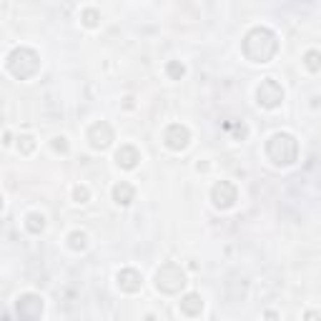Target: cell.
Returning a JSON list of instances; mask_svg holds the SVG:
<instances>
[{
    "instance_id": "obj_1",
    "label": "cell",
    "mask_w": 321,
    "mask_h": 321,
    "mask_svg": "<svg viewBox=\"0 0 321 321\" xmlns=\"http://www.w3.org/2000/svg\"><path fill=\"white\" fill-rule=\"evenodd\" d=\"M279 50V40L276 33L269 30V28H251L243 38V55L251 60V63H269Z\"/></svg>"
},
{
    "instance_id": "obj_2",
    "label": "cell",
    "mask_w": 321,
    "mask_h": 321,
    "mask_svg": "<svg viewBox=\"0 0 321 321\" xmlns=\"http://www.w3.org/2000/svg\"><path fill=\"white\" fill-rule=\"evenodd\" d=\"M5 68H8V71H10L15 78L28 80V78H33V76L38 73L40 55L33 50V48H15V50L8 55V60H5Z\"/></svg>"
},
{
    "instance_id": "obj_3",
    "label": "cell",
    "mask_w": 321,
    "mask_h": 321,
    "mask_svg": "<svg viewBox=\"0 0 321 321\" xmlns=\"http://www.w3.org/2000/svg\"><path fill=\"white\" fill-rule=\"evenodd\" d=\"M266 156L276 166H288L299 156V143L291 133H274L266 143Z\"/></svg>"
},
{
    "instance_id": "obj_4",
    "label": "cell",
    "mask_w": 321,
    "mask_h": 321,
    "mask_svg": "<svg viewBox=\"0 0 321 321\" xmlns=\"http://www.w3.org/2000/svg\"><path fill=\"white\" fill-rule=\"evenodd\" d=\"M186 286V274L178 264H163L156 271V288L163 294H178Z\"/></svg>"
},
{
    "instance_id": "obj_5",
    "label": "cell",
    "mask_w": 321,
    "mask_h": 321,
    "mask_svg": "<svg viewBox=\"0 0 321 321\" xmlns=\"http://www.w3.org/2000/svg\"><path fill=\"white\" fill-rule=\"evenodd\" d=\"M256 101L261 108H276L283 101V88L274 78H264L261 85L256 88Z\"/></svg>"
},
{
    "instance_id": "obj_6",
    "label": "cell",
    "mask_w": 321,
    "mask_h": 321,
    "mask_svg": "<svg viewBox=\"0 0 321 321\" xmlns=\"http://www.w3.org/2000/svg\"><path fill=\"white\" fill-rule=\"evenodd\" d=\"M191 141V131L181 123H171L166 131H163V143L171 148V151H183Z\"/></svg>"
},
{
    "instance_id": "obj_7",
    "label": "cell",
    "mask_w": 321,
    "mask_h": 321,
    "mask_svg": "<svg viewBox=\"0 0 321 321\" xmlns=\"http://www.w3.org/2000/svg\"><path fill=\"white\" fill-rule=\"evenodd\" d=\"M88 141H90V148H93V151H106V148L111 146V141H113L111 125H108L106 120L93 123L90 131H88Z\"/></svg>"
},
{
    "instance_id": "obj_8",
    "label": "cell",
    "mask_w": 321,
    "mask_h": 321,
    "mask_svg": "<svg viewBox=\"0 0 321 321\" xmlns=\"http://www.w3.org/2000/svg\"><path fill=\"white\" fill-rule=\"evenodd\" d=\"M236 199H239V191H236V186L229 183V181L216 183L213 191H211V201H213L216 208H231V206L236 203Z\"/></svg>"
},
{
    "instance_id": "obj_9",
    "label": "cell",
    "mask_w": 321,
    "mask_h": 321,
    "mask_svg": "<svg viewBox=\"0 0 321 321\" xmlns=\"http://www.w3.org/2000/svg\"><path fill=\"white\" fill-rule=\"evenodd\" d=\"M18 314L23 316V319H38L40 314H43V299L36 296V294H23L20 299H18Z\"/></svg>"
},
{
    "instance_id": "obj_10",
    "label": "cell",
    "mask_w": 321,
    "mask_h": 321,
    "mask_svg": "<svg viewBox=\"0 0 321 321\" xmlns=\"http://www.w3.org/2000/svg\"><path fill=\"white\" fill-rule=\"evenodd\" d=\"M116 279H118L120 291H125V294H136V291H141V283H143L141 274H138L136 269H123V271H118Z\"/></svg>"
},
{
    "instance_id": "obj_11",
    "label": "cell",
    "mask_w": 321,
    "mask_h": 321,
    "mask_svg": "<svg viewBox=\"0 0 321 321\" xmlns=\"http://www.w3.org/2000/svg\"><path fill=\"white\" fill-rule=\"evenodd\" d=\"M138 160H141V153L133 146H120V151L116 153V163L120 168H136Z\"/></svg>"
},
{
    "instance_id": "obj_12",
    "label": "cell",
    "mask_w": 321,
    "mask_h": 321,
    "mask_svg": "<svg viewBox=\"0 0 321 321\" xmlns=\"http://www.w3.org/2000/svg\"><path fill=\"white\" fill-rule=\"evenodd\" d=\"M181 311L186 316H199L201 311H203V301H201L199 294H186L181 299Z\"/></svg>"
},
{
    "instance_id": "obj_13",
    "label": "cell",
    "mask_w": 321,
    "mask_h": 321,
    "mask_svg": "<svg viewBox=\"0 0 321 321\" xmlns=\"http://www.w3.org/2000/svg\"><path fill=\"white\" fill-rule=\"evenodd\" d=\"M136 196V191H133V186L131 183H125V181H120L118 186H113V199L118 206H128L131 201Z\"/></svg>"
},
{
    "instance_id": "obj_14",
    "label": "cell",
    "mask_w": 321,
    "mask_h": 321,
    "mask_svg": "<svg viewBox=\"0 0 321 321\" xmlns=\"http://www.w3.org/2000/svg\"><path fill=\"white\" fill-rule=\"evenodd\" d=\"M25 229H28L30 234H40V231L45 229V216H43V213H30V216L25 218Z\"/></svg>"
},
{
    "instance_id": "obj_15",
    "label": "cell",
    "mask_w": 321,
    "mask_h": 321,
    "mask_svg": "<svg viewBox=\"0 0 321 321\" xmlns=\"http://www.w3.org/2000/svg\"><path fill=\"white\" fill-rule=\"evenodd\" d=\"M304 66H306L311 73H319L321 71V53L319 50H309V53L304 55Z\"/></svg>"
},
{
    "instance_id": "obj_16",
    "label": "cell",
    "mask_w": 321,
    "mask_h": 321,
    "mask_svg": "<svg viewBox=\"0 0 321 321\" xmlns=\"http://www.w3.org/2000/svg\"><path fill=\"white\" fill-rule=\"evenodd\" d=\"M166 73H168V78H171V80H181V78H183V73H186V68H183V63L171 60V63L166 66Z\"/></svg>"
},
{
    "instance_id": "obj_17",
    "label": "cell",
    "mask_w": 321,
    "mask_h": 321,
    "mask_svg": "<svg viewBox=\"0 0 321 321\" xmlns=\"http://www.w3.org/2000/svg\"><path fill=\"white\" fill-rule=\"evenodd\" d=\"M80 18H83V25H85V28H95V25L101 23V13H98V10H93V8L83 10V15H80Z\"/></svg>"
},
{
    "instance_id": "obj_18",
    "label": "cell",
    "mask_w": 321,
    "mask_h": 321,
    "mask_svg": "<svg viewBox=\"0 0 321 321\" xmlns=\"http://www.w3.org/2000/svg\"><path fill=\"white\" fill-rule=\"evenodd\" d=\"M68 241H71V248H73V251H83V248L88 246V236H85L83 231H73V234L68 236Z\"/></svg>"
},
{
    "instance_id": "obj_19",
    "label": "cell",
    "mask_w": 321,
    "mask_h": 321,
    "mask_svg": "<svg viewBox=\"0 0 321 321\" xmlns=\"http://www.w3.org/2000/svg\"><path fill=\"white\" fill-rule=\"evenodd\" d=\"M18 148H20V153H33V148H36L33 136H20L18 138Z\"/></svg>"
},
{
    "instance_id": "obj_20",
    "label": "cell",
    "mask_w": 321,
    "mask_h": 321,
    "mask_svg": "<svg viewBox=\"0 0 321 321\" xmlns=\"http://www.w3.org/2000/svg\"><path fill=\"white\" fill-rule=\"evenodd\" d=\"M88 196H90V194H88L85 186H76V188H73V199H76V203H85Z\"/></svg>"
},
{
    "instance_id": "obj_21",
    "label": "cell",
    "mask_w": 321,
    "mask_h": 321,
    "mask_svg": "<svg viewBox=\"0 0 321 321\" xmlns=\"http://www.w3.org/2000/svg\"><path fill=\"white\" fill-rule=\"evenodd\" d=\"M53 148L60 151V153H68V141L63 136H58V138H53Z\"/></svg>"
}]
</instances>
